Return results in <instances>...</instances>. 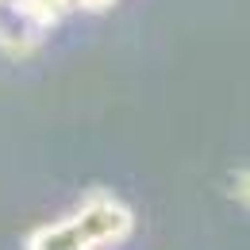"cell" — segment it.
I'll use <instances>...</instances> for the list:
<instances>
[{
  "instance_id": "5b68a950",
  "label": "cell",
  "mask_w": 250,
  "mask_h": 250,
  "mask_svg": "<svg viewBox=\"0 0 250 250\" xmlns=\"http://www.w3.org/2000/svg\"><path fill=\"white\" fill-rule=\"evenodd\" d=\"M0 4H4V0H0Z\"/></svg>"
},
{
  "instance_id": "277c9868",
  "label": "cell",
  "mask_w": 250,
  "mask_h": 250,
  "mask_svg": "<svg viewBox=\"0 0 250 250\" xmlns=\"http://www.w3.org/2000/svg\"><path fill=\"white\" fill-rule=\"evenodd\" d=\"M116 8V0H73V12H108Z\"/></svg>"
},
{
  "instance_id": "7a4b0ae2",
  "label": "cell",
  "mask_w": 250,
  "mask_h": 250,
  "mask_svg": "<svg viewBox=\"0 0 250 250\" xmlns=\"http://www.w3.org/2000/svg\"><path fill=\"white\" fill-rule=\"evenodd\" d=\"M42 39H46V27L39 20H31V12L20 0H4L0 4V54L31 58L42 46Z\"/></svg>"
},
{
  "instance_id": "6da1fadb",
  "label": "cell",
  "mask_w": 250,
  "mask_h": 250,
  "mask_svg": "<svg viewBox=\"0 0 250 250\" xmlns=\"http://www.w3.org/2000/svg\"><path fill=\"white\" fill-rule=\"evenodd\" d=\"M73 227L81 231V239L89 243L93 250L100 247H112V243H124L127 235H131V208H127L120 196H112V192H89L85 196V204L73 212Z\"/></svg>"
},
{
  "instance_id": "3957f363",
  "label": "cell",
  "mask_w": 250,
  "mask_h": 250,
  "mask_svg": "<svg viewBox=\"0 0 250 250\" xmlns=\"http://www.w3.org/2000/svg\"><path fill=\"white\" fill-rule=\"evenodd\" d=\"M231 196H235L243 208H250V169H239V173L231 177Z\"/></svg>"
}]
</instances>
